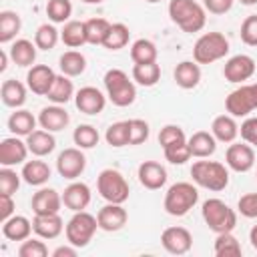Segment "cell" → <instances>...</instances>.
<instances>
[{
  "mask_svg": "<svg viewBox=\"0 0 257 257\" xmlns=\"http://www.w3.org/2000/svg\"><path fill=\"white\" fill-rule=\"evenodd\" d=\"M80 2H84V4H102L104 0H80Z\"/></svg>",
  "mask_w": 257,
  "mask_h": 257,
  "instance_id": "94428289",
  "label": "cell"
},
{
  "mask_svg": "<svg viewBox=\"0 0 257 257\" xmlns=\"http://www.w3.org/2000/svg\"><path fill=\"white\" fill-rule=\"evenodd\" d=\"M225 163L235 173H247L255 165V151L249 143H233L225 153Z\"/></svg>",
  "mask_w": 257,
  "mask_h": 257,
  "instance_id": "7c38bea8",
  "label": "cell"
},
{
  "mask_svg": "<svg viewBox=\"0 0 257 257\" xmlns=\"http://www.w3.org/2000/svg\"><path fill=\"white\" fill-rule=\"evenodd\" d=\"M84 169H86V157H84L82 149L70 147V149H64L62 153H58L56 171H58L60 177H64L68 181H74L84 173Z\"/></svg>",
  "mask_w": 257,
  "mask_h": 257,
  "instance_id": "30bf717a",
  "label": "cell"
},
{
  "mask_svg": "<svg viewBox=\"0 0 257 257\" xmlns=\"http://www.w3.org/2000/svg\"><path fill=\"white\" fill-rule=\"evenodd\" d=\"M161 78V66L157 62L135 64L133 66V80L141 86H155Z\"/></svg>",
  "mask_w": 257,
  "mask_h": 257,
  "instance_id": "f35d334b",
  "label": "cell"
},
{
  "mask_svg": "<svg viewBox=\"0 0 257 257\" xmlns=\"http://www.w3.org/2000/svg\"><path fill=\"white\" fill-rule=\"evenodd\" d=\"M32 231H34L32 223L24 215H12L10 219H6L2 223V235L8 241H24L30 237Z\"/></svg>",
  "mask_w": 257,
  "mask_h": 257,
  "instance_id": "f1b7e54d",
  "label": "cell"
},
{
  "mask_svg": "<svg viewBox=\"0 0 257 257\" xmlns=\"http://www.w3.org/2000/svg\"><path fill=\"white\" fill-rule=\"evenodd\" d=\"M32 229L40 239H56L64 231V221L58 213L54 215H34Z\"/></svg>",
  "mask_w": 257,
  "mask_h": 257,
  "instance_id": "7402d4cb",
  "label": "cell"
},
{
  "mask_svg": "<svg viewBox=\"0 0 257 257\" xmlns=\"http://www.w3.org/2000/svg\"><path fill=\"white\" fill-rule=\"evenodd\" d=\"M20 177L14 169L2 167L0 169V195H14L20 187Z\"/></svg>",
  "mask_w": 257,
  "mask_h": 257,
  "instance_id": "bcb514c9",
  "label": "cell"
},
{
  "mask_svg": "<svg viewBox=\"0 0 257 257\" xmlns=\"http://www.w3.org/2000/svg\"><path fill=\"white\" fill-rule=\"evenodd\" d=\"M149 122L143 118H131L128 120V145H141L149 139Z\"/></svg>",
  "mask_w": 257,
  "mask_h": 257,
  "instance_id": "7dc6e473",
  "label": "cell"
},
{
  "mask_svg": "<svg viewBox=\"0 0 257 257\" xmlns=\"http://www.w3.org/2000/svg\"><path fill=\"white\" fill-rule=\"evenodd\" d=\"M137 177L145 189L157 191V189L165 187V183H167V169L157 161H145L139 165Z\"/></svg>",
  "mask_w": 257,
  "mask_h": 257,
  "instance_id": "d6986e66",
  "label": "cell"
},
{
  "mask_svg": "<svg viewBox=\"0 0 257 257\" xmlns=\"http://www.w3.org/2000/svg\"><path fill=\"white\" fill-rule=\"evenodd\" d=\"M145 2H149V4H157V2H161V0H145Z\"/></svg>",
  "mask_w": 257,
  "mask_h": 257,
  "instance_id": "6125c7cd",
  "label": "cell"
},
{
  "mask_svg": "<svg viewBox=\"0 0 257 257\" xmlns=\"http://www.w3.org/2000/svg\"><path fill=\"white\" fill-rule=\"evenodd\" d=\"M163 153H165V159H167L171 165H185V163L191 159V151H189L187 141L169 145V147L163 149Z\"/></svg>",
  "mask_w": 257,
  "mask_h": 257,
  "instance_id": "f6af8a7d",
  "label": "cell"
},
{
  "mask_svg": "<svg viewBox=\"0 0 257 257\" xmlns=\"http://www.w3.org/2000/svg\"><path fill=\"white\" fill-rule=\"evenodd\" d=\"M74 104L84 114H98V112L104 110L106 96L96 86H82L74 94Z\"/></svg>",
  "mask_w": 257,
  "mask_h": 257,
  "instance_id": "e0dca14e",
  "label": "cell"
},
{
  "mask_svg": "<svg viewBox=\"0 0 257 257\" xmlns=\"http://www.w3.org/2000/svg\"><path fill=\"white\" fill-rule=\"evenodd\" d=\"M213 251H215L217 257H239L241 255V243H239V239L231 231L217 233Z\"/></svg>",
  "mask_w": 257,
  "mask_h": 257,
  "instance_id": "8d00e7d4",
  "label": "cell"
},
{
  "mask_svg": "<svg viewBox=\"0 0 257 257\" xmlns=\"http://www.w3.org/2000/svg\"><path fill=\"white\" fill-rule=\"evenodd\" d=\"M96 229H98V221H96L94 215H90V213H86V211H76V213L68 219V223H66V227H64L66 241H68L70 245L78 247V249H80V247H86V245L92 241Z\"/></svg>",
  "mask_w": 257,
  "mask_h": 257,
  "instance_id": "ba28073f",
  "label": "cell"
},
{
  "mask_svg": "<svg viewBox=\"0 0 257 257\" xmlns=\"http://www.w3.org/2000/svg\"><path fill=\"white\" fill-rule=\"evenodd\" d=\"M98 139H100V135H98V131H96L92 124H78V126L74 128V133H72L74 145H76L78 149H82V151L96 147V145H98Z\"/></svg>",
  "mask_w": 257,
  "mask_h": 257,
  "instance_id": "b9f144b4",
  "label": "cell"
},
{
  "mask_svg": "<svg viewBox=\"0 0 257 257\" xmlns=\"http://www.w3.org/2000/svg\"><path fill=\"white\" fill-rule=\"evenodd\" d=\"M235 0H203V8L211 14H225L233 8Z\"/></svg>",
  "mask_w": 257,
  "mask_h": 257,
  "instance_id": "db71d44e",
  "label": "cell"
},
{
  "mask_svg": "<svg viewBox=\"0 0 257 257\" xmlns=\"http://www.w3.org/2000/svg\"><path fill=\"white\" fill-rule=\"evenodd\" d=\"M28 145L20 137L12 135L2 139L0 143V165L2 167H14V165H24L28 157Z\"/></svg>",
  "mask_w": 257,
  "mask_h": 257,
  "instance_id": "5bb4252c",
  "label": "cell"
},
{
  "mask_svg": "<svg viewBox=\"0 0 257 257\" xmlns=\"http://www.w3.org/2000/svg\"><path fill=\"white\" fill-rule=\"evenodd\" d=\"M173 78H175L177 86H181L185 90H191L201 82V66L195 60H183L175 66Z\"/></svg>",
  "mask_w": 257,
  "mask_h": 257,
  "instance_id": "603a6c76",
  "label": "cell"
},
{
  "mask_svg": "<svg viewBox=\"0 0 257 257\" xmlns=\"http://www.w3.org/2000/svg\"><path fill=\"white\" fill-rule=\"evenodd\" d=\"M58 66H60V72L66 74V76H70V78L72 76H80L86 70V58L78 50H66L58 58Z\"/></svg>",
  "mask_w": 257,
  "mask_h": 257,
  "instance_id": "836d02e7",
  "label": "cell"
},
{
  "mask_svg": "<svg viewBox=\"0 0 257 257\" xmlns=\"http://www.w3.org/2000/svg\"><path fill=\"white\" fill-rule=\"evenodd\" d=\"M8 58H10L8 50H0V72L6 70V66H8Z\"/></svg>",
  "mask_w": 257,
  "mask_h": 257,
  "instance_id": "6f0895ef",
  "label": "cell"
},
{
  "mask_svg": "<svg viewBox=\"0 0 257 257\" xmlns=\"http://www.w3.org/2000/svg\"><path fill=\"white\" fill-rule=\"evenodd\" d=\"M36 122L38 118L26 110V108H16L10 116H8V131L16 137H28L32 131H36Z\"/></svg>",
  "mask_w": 257,
  "mask_h": 257,
  "instance_id": "4316f807",
  "label": "cell"
},
{
  "mask_svg": "<svg viewBox=\"0 0 257 257\" xmlns=\"http://www.w3.org/2000/svg\"><path fill=\"white\" fill-rule=\"evenodd\" d=\"M225 108L231 116L241 118L249 116L257 108V82L253 84H241L225 98Z\"/></svg>",
  "mask_w": 257,
  "mask_h": 257,
  "instance_id": "9c48e42d",
  "label": "cell"
},
{
  "mask_svg": "<svg viewBox=\"0 0 257 257\" xmlns=\"http://www.w3.org/2000/svg\"><path fill=\"white\" fill-rule=\"evenodd\" d=\"M20 175H22L24 183H28L32 187H42L44 183H48L52 171H50V167L44 161L34 159V161H26L22 165V173Z\"/></svg>",
  "mask_w": 257,
  "mask_h": 257,
  "instance_id": "83f0119b",
  "label": "cell"
},
{
  "mask_svg": "<svg viewBox=\"0 0 257 257\" xmlns=\"http://www.w3.org/2000/svg\"><path fill=\"white\" fill-rule=\"evenodd\" d=\"M161 243H163L165 251H169L171 255H185L193 247V235L189 229L175 225V227H167L163 231Z\"/></svg>",
  "mask_w": 257,
  "mask_h": 257,
  "instance_id": "4fadbf2b",
  "label": "cell"
},
{
  "mask_svg": "<svg viewBox=\"0 0 257 257\" xmlns=\"http://www.w3.org/2000/svg\"><path fill=\"white\" fill-rule=\"evenodd\" d=\"M0 98L6 106L10 108H20L24 102H26V86L16 80V78H8L2 82V88H0Z\"/></svg>",
  "mask_w": 257,
  "mask_h": 257,
  "instance_id": "4dcf8cb0",
  "label": "cell"
},
{
  "mask_svg": "<svg viewBox=\"0 0 257 257\" xmlns=\"http://www.w3.org/2000/svg\"><path fill=\"white\" fill-rule=\"evenodd\" d=\"M128 36H131L128 26L122 24V22H114V24H110V28L106 32V38H104L102 46L106 50H120L128 44Z\"/></svg>",
  "mask_w": 257,
  "mask_h": 257,
  "instance_id": "74e56055",
  "label": "cell"
},
{
  "mask_svg": "<svg viewBox=\"0 0 257 257\" xmlns=\"http://www.w3.org/2000/svg\"><path fill=\"white\" fill-rule=\"evenodd\" d=\"M191 157L195 159H207L217 151V139L213 137V133L207 131H197L187 139Z\"/></svg>",
  "mask_w": 257,
  "mask_h": 257,
  "instance_id": "cb8c5ba5",
  "label": "cell"
},
{
  "mask_svg": "<svg viewBox=\"0 0 257 257\" xmlns=\"http://www.w3.org/2000/svg\"><path fill=\"white\" fill-rule=\"evenodd\" d=\"M104 88L106 96L114 106H128L137 98V86L128 78V74L120 68H110L104 74Z\"/></svg>",
  "mask_w": 257,
  "mask_h": 257,
  "instance_id": "3957f363",
  "label": "cell"
},
{
  "mask_svg": "<svg viewBox=\"0 0 257 257\" xmlns=\"http://www.w3.org/2000/svg\"><path fill=\"white\" fill-rule=\"evenodd\" d=\"M126 219H128V213L120 203H108L102 209H98V213H96L98 229L108 231V233L120 231L126 225Z\"/></svg>",
  "mask_w": 257,
  "mask_h": 257,
  "instance_id": "2e32d148",
  "label": "cell"
},
{
  "mask_svg": "<svg viewBox=\"0 0 257 257\" xmlns=\"http://www.w3.org/2000/svg\"><path fill=\"white\" fill-rule=\"evenodd\" d=\"M191 177L195 185L213 193H219L229 185V171L223 163L217 161H195L191 167Z\"/></svg>",
  "mask_w": 257,
  "mask_h": 257,
  "instance_id": "7a4b0ae2",
  "label": "cell"
},
{
  "mask_svg": "<svg viewBox=\"0 0 257 257\" xmlns=\"http://www.w3.org/2000/svg\"><path fill=\"white\" fill-rule=\"evenodd\" d=\"M68 122H70V116L62 104H50V106L40 108L38 112V124L50 133H58L66 128Z\"/></svg>",
  "mask_w": 257,
  "mask_h": 257,
  "instance_id": "ffe728a7",
  "label": "cell"
},
{
  "mask_svg": "<svg viewBox=\"0 0 257 257\" xmlns=\"http://www.w3.org/2000/svg\"><path fill=\"white\" fill-rule=\"evenodd\" d=\"M62 203L72 213L84 211L88 207V203H90V187L86 183H80V181L70 183L62 193Z\"/></svg>",
  "mask_w": 257,
  "mask_h": 257,
  "instance_id": "44dd1931",
  "label": "cell"
},
{
  "mask_svg": "<svg viewBox=\"0 0 257 257\" xmlns=\"http://www.w3.org/2000/svg\"><path fill=\"white\" fill-rule=\"evenodd\" d=\"M229 52V40L221 32H205L193 46V60L197 64H211L225 58Z\"/></svg>",
  "mask_w": 257,
  "mask_h": 257,
  "instance_id": "5b68a950",
  "label": "cell"
},
{
  "mask_svg": "<svg viewBox=\"0 0 257 257\" xmlns=\"http://www.w3.org/2000/svg\"><path fill=\"white\" fill-rule=\"evenodd\" d=\"M36 50L38 46L26 38H20V40H14L8 48V54H10V60L16 64V66H32L34 60H36Z\"/></svg>",
  "mask_w": 257,
  "mask_h": 257,
  "instance_id": "484cf974",
  "label": "cell"
},
{
  "mask_svg": "<svg viewBox=\"0 0 257 257\" xmlns=\"http://www.w3.org/2000/svg\"><path fill=\"white\" fill-rule=\"evenodd\" d=\"M26 145H28V151L34 157H46L56 149V139H54V135L50 131L36 128L26 137Z\"/></svg>",
  "mask_w": 257,
  "mask_h": 257,
  "instance_id": "d4e9b609",
  "label": "cell"
},
{
  "mask_svg": "<svg viewBox=\"0 0 257 257\" xmlns=\"http://www.w3.org/2000/svg\"><path fill=\"white\" fill-rule=\"evenodd\" d=\"M157 56H159V50H157L155 42H151L149 38H139L131 46V60L135 64L157 62Z\"/></svg>",
  "mask_w": 257,
  "mask_h": 257,
  "instance_id": "d590c367",
  "label": "cell"
},
{
  "mask_svg": "<svg viewBox=\"0 0 257 257\" xmlns=\"http://www.w3.org/2000/svg\"><path fill=\"white\" fill-rule=\"evenodd\" d=\"M84 26H86V42L94 44V46L96 44L102 46V42L106 38V32L110 28V22L104 20V18H90V20L84 22Z\"/></svg>",
  "mask_w": 257,
  "mask_h": 257,
  "instance_id": "7bdbcfd3",
  "label": "cell"
},
{
  "mask_svg": "<svg viewBox=\"0 0 257 257\" xmlns=\"http://www.w3.org/2000/svg\"><path fill=\"white\" fill-rule=\"evenodd\" d=\"M104 141L114 149H120V147L128 145V120L112 122L104 133Z\"/></svg>",
  "mask_w": 257,
  "mask_h": 257,
  "instance_id": "ee69618b",
  "label": "cell"
},
{
  "mask_svg": "<svg viewBox=\"0 0 257 257\" xmlns=\"http://www.w3.org/2000/svg\"><path fill=\"white\" fill-rule=\"evenodd\" d=\"M54 78H56V74L48 64H34L26 74V86L34 94L46 96L50 86H52V82H54Z\"/></svg>",
  "mask_w": 257,
  "mask_h": 257,
  "instance_id": "ac0fdd59",
  "label": "cell"
},
{
  "mask_svg": "<svg viewBox=\"0 0 257 257\" xmlns=\"http://www.w3.org/2000/svg\"><path fill=\"white\" fill-rule=\"evenodd\" d=\"M76 251H78V247H74V245H60V247H56L54 251H52V257H76Z\"/></svg>",
  "mask_w": 257,
  "mask_h": 257,
  "instance_id": "9f6ffc18",
  "label": "cell"
},
{
  "mask_svg": "<svg viewBox=\"0 0 257 257\" xmlns=\"http://www.w3.org/2000/svg\"><path fill=\"white\" fill-rule=\"evenodd\" d=\"M48 247L40 239H24L22 245L18 247V257H46Z\"/></svg>",
  "mask_w": 257,
  "mask_h": 257,
  "instance_id": "681fc988",
  "label": "cell"
},
{
  "mask_svg": "<svg viewBox=\"0 0 257 257\" xmlns=\"http://www.w3.org/2000/svg\"><path fill=\"white\" fill-rule=\"evenodd\" d=\"M239 34H241V40L247 46H257V14H251L241 22V32Z\"/></svg>",
  "mask_w": 257,
  "mask_h": 257,
  "instance_id": "f907efd6",
  "label": "cell"
},
{
  "mask_svg": "<svg viewBox=\"0 0 257 257\" xmlns=\"http://www.w3.org/2000/svg\"><path fill=\"white\" fill-rule=\"evenodd\" d=\"M237 209L247 219H257V193H247L239 199Z\"/></svg>",
  "mask_w": 257,
  "mask_h": 257,
  "instance_id": "816d5d0a",
  "label": "cell"
},
{
  "mask_svg": "<svg viewBox=\"0 0 257 257\" xmlns=\"http://www.w3.org/2000/svg\"><path fill=\"white\" fill-rule=\"evenodd\" d=\"M203 221L215 233H227L237 227V213L221 199H207L201 209Z\"/></svg>",
  "mask_w": 257,
  "mask_h": 257,
  "instance_id": "8992f818",
  "label": "cell"
},
{
  "mask_svg": "<svg viewBox=\"0 0 257 257\" xmlns=\"http://www.w3.org/2000/svg\"><path fill=\"white\" fill-rule=\"evenodd\" d=\"M249 241H251L253 249H257V225L251 227V231H249Z\"/></svg>",
  "mask_w": 257,
  "mask_h": 257,
  "instance_id": "680465c9",
  "label": "cell"
},
{
  "mask_svg": "<svg viewBox=\"0 0 257 257\" xmlns=\"http://www.w3.org/2000/svg\"><path fill=\"white\" fill-rule=\"evenodd\" d=\"M22 28V20L18 16V12L14 10H2L0 12V42L8 44L16 38V34Z\"/></svg>",
  "mask_w": 257,
  "mask_h": 257,
  "instance_id": "e575fe53",
  "label": "cell"
},
{
  "mask_svg": "<svg viewBox=\"0 0 257 257\" xmlns=\"http://www.w3.org/2000/svg\"><path fill=\"white\" fill-rule=\"evenodd\" d=\"M60 40L64 42V46L68 48H80L86 42V26L80 20H68L64 22L62 30H60Z\"/></svg>",
  "mask_w": 257,
  "mask_h": 257,
  "instance_id": "1f68e13d",
  "label": "cell"
},
{
  "mask_svg": "<svg viewBox=\"0 0 257 257\" xmlns=\"http://www.w3.org/2000/svg\"><path fill=\"white\" fill-rule=\"evenodd\" d=\"M255 68H257V64L249 54H235L225 62L223 76H225V80L239 84V82L249 80L255 74Z\"/></svg>",
  "mask_w": 257,
  "mask_h": 257,
  "instance_id": "8fae6325",
  "label": "cell"
},
{
  "mask_svg": "<svg viewBox=\"0 0 257 257\" xmlns=\"http://www.w3.org/2000/svg\"><path fill=\"white\" fill-rule=\"evenodd\" d=\"M239 133H241V139L245 143H249L251 147H257V116L245 118L239 126Z\"/></svg>",
  "mask_w": 257,
  "mask_h": 257,
  "instance_id": "f5cc1de1",
  "label": "cell"
},
{
  "mask_svg": "<svg viewBox=\"0 0 257 257\" xmlns=\"http://www.w3.org/2000/svg\"><path fill=\"white\" fill-rule=\"evenodd\" d=\"M62 205H64L62 203V195L56 189H50V187H40L32 195V201H30V207H32L34 215H54V213H60Z\"/></svg>",
  "mask_w": 257,
  "mask_h": 257,
  "instance_id": "9a60e30c",
  "label": "cell"
},
{
  "mask_svg": "<svg viewBox=\"0 0 257 257\" xmlns=\"http://www.w3.org/2000/svg\"><path fill=\"white\" fill-rule=\"evenodd\" d=\"M74 96V84L70 80V76L66 74H56L46 98L52 102V104H66L70 98Z\"/></svg>",
  "mask_w": 257,
  "mask_h": 257,
  "instance_id": "d6a6232c",
  "label": "cell"
},
{
  "mask_svg": "<svg viewBox=\"0 0 257 257\" xmlns=\"http://www.w3.org/2000/svg\"><path fill=\"white\" fill-rule=\"evenodd\" d=\"M187 141L185 137V131L179 126V124H165L159 133V145L165 149L169 145H175V143H183Z\"/></svg>",
  "mask_w": 257,
  "mask_h": 257,
  "instance_id": "c3c4849f",
  "label": "cell"
},
{
  "mask_svg": "<svg viewBox=\"0 0 257 257\" xmlns=\"http://www.w3.org/2000/svg\"><path fill=\"white\" fill-rule=\"evenodd\" d=\"M199 201V191L193 183H187V181H181V183H175L169 187V191L165 193V201H163V207L169 215L173 217H183L187 215Z\"/></svg>",
  "mask_w": 257,
  "mask_h": 257,
  "instance_id": "277c9868",
  "label": "cell"
},
{
  "mask_svg": "<svg viewBox=\"0 0 257 257\" xmlns=\"http://www.w3.org/2000/svg\"><path fill=\"white\" fill-rule=\"evenodd\" d=\"M96 189L106 203H124L131 195L128 183L116 169H102L96 177Z\"/></svg>",
  "mask_w": 257,
  "mask_h": 257,
  "instance_id": "52a82bcc",
  "label": "cell"
},
{
  "mask_svg": "<svg viewBox=\"0 0 257 257\" xmlns=\"http://www.w3.org/2000/svg\"><path fill=\"white\" fill-rule=\"evenodd\" d=\"M241 4H245V6H253V4H257V0H239Z\"/></svg>",
  "mask_w": 257,
  "mask_h": 257,
  "instance_id": "91938a15",
  "label": "cell"
},
{
  "mask_svg": "<svg viewBox=\"0 0 257 257\" xmlns=\"http://www.w3.org/2000/svg\"><path fill=\"white\" fill-rule=\"evenodd\" d=\"M14 207L16 205H14L12 195H0V221L2 223L14 215Z\"/></svg>",
  "mask_w": 257,
  "mask_h": 257,
  "instance_id": "11a10c76",
  "label": "cell"
},
{
  "mask_svg": "<svg viewBox=\"0 0 257 257\" xmlns=\"http://www.w3.org/2000/svg\"><path fill=\"white\" fill-rule=\"evenodd\" d=\"M211 133L217 139V143H233L239 135V126L235 122V116L231 114H219L211 122Z\"/></svg>",
  "mask_w": 257,
  "mask_h": 257,
  "instance_id": "f546056e",
  "label": "cell"
},
{
  "mask_svg": "<svg viewBox=\"0 0 257 257\" xmlns=\"http://www.w3.org/2000/svg\"><path fill=\"white\" fill-rule=\"evenodd\" d=\"M60 40V30H56L54 24H40L34 32V44L38 46V50H52L56 46V42Z\"/></svg>",
  "mask_w": 257,
  "mask_h": 257,
  "instance_id": "ab89813d",
  "label": "cell"
},
{
  "mask_svg": "<svg viewBox=\"0 0 257 257\" xmlns=\"http://www.w3.org/2000/svg\"><path fill=\"white\" fill-rule=\"evenodd\" d=\"M207 10L195 0H171L169 2V16L171 20L187 34L199 32L205 28Z\"/></svg>",
  "mask_w": 257,
  "mask_h": 257,
  "instance_id": "6da1fadb",
  "label": "cell"
},
{
  "mask_svg": "<svg viewBox=\"0 0 257 257\" xmlns=\"http://www.w3.org/2000/svg\"><path fill=\"white\" fill-rule=\"evenodd\" d=\"M72 4L70 0H48L46 2V16L52 24H64L70 20Z\"/></svg>",
  "mask_w": 257,
  "mask_h": 257,
  "instance_id": "60d3db41",
  "label": "cell"
}]
</instances>
